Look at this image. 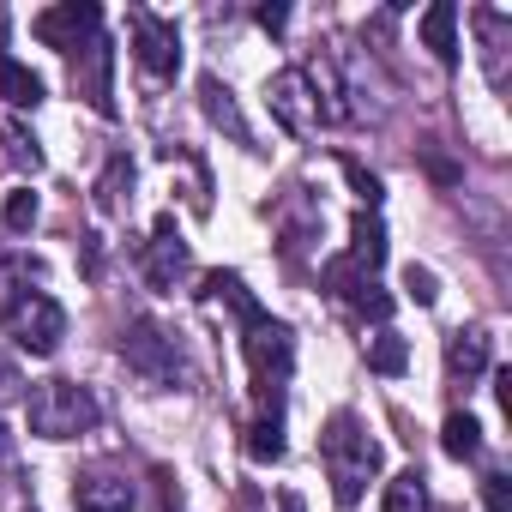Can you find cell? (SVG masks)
Wrapping results in <instances>:
<instances>
[{
	"mask_svg": "<svg viewBox=\"0 0 512 512\" xmlns=\"http://www.w3.org/2000/svg\"><path fill=\"white\" fill-rule=\"evenodd\" d=\"M320 458H326V476H332L338 506H356L362 488H368V476L380 470V446L368 440V428H362L350 410H338V416L326 422V434H320Z\"/></svg>",
	"mask_w": 512,
	"mask_h": 512,
	"instance_id": "obj_1",
	"label": "cell"
},
{
	"mask_svg": "<svg viewBox=\"0 0 512 512\" xmlns=\"http://www.w3.org/2000/svg\"><path fill=\"white\" fill-rule=\"evenodd\" d=\"M31 434L37 440H79V434H91L97 428V398L79 386V380H43V386H31Z\"/></svg>",
	"mask_w": 512,
	"mask_h": 512,
	"instance_id": "obj_2",
	"label": "cell"
},
{
	"mask_svg": "<svg viewBox=\"0 0 512 512\" xmlns=\"http://www.w3.org/2000/svg\"><path fill=\"white\" fill-rule=\"evenodd\" d=\"M7 332H13V344H19L25 356H55V350H61V338H67V308H61L55 296L31 290L25 302H13Z\"/></svg>",
	"mask_w": 512,
	"mask_h": 512,
	"instance_id": "obj_3",
	"label": "cell"
},
{
	"mask_svg": "<svg viewBox=\"0 0 512 512\" xmlns=\"http://www.w3.org/2000/svg\"><path fill=\"white\" fill-rule=\"evenodd\" d=\"M241 332H247V338H241V350H247L253 386H278V392H284L290 362H296V338H290V326H284V320H272V314H260L253 326H241Z\"/></svg>",
	"mask_w": 512,
	"mask_h": 512,
	"instance_id": "obj_4",
	"label": "cell"
},
{
	"mask_svg": "<svg viewBox=\"0 0 512 512\" xmlns=\"http://www.w3.org/2000/svg\"><path fill=\"white\" fill-rule=\"evenodd\" d=\"M121 356H127V368H133L145 386H175V380H181V350H175V338H169L163 326H151V320H133V326H127Z\"/></svg>",
	"mask_w": 512,
	"mask_h": 512,
	"instance_id": "obj_5",
	"label": "cell"
},
{
	"mask_svg": "<svg viewBox=\"0 0 512 512\" xmlns=\"http://www.w3.org/2000/svg\"><path fill=\"white\" fill-rule=\"evenodd\" d=\"M31 37L49 43V49H61V55H73V49H85L91 37H103V7H91V0H67V7H49V13L31 19Z\"/></svg>",
	"mask_w": 512,
	"mask_h": 512,
	"instance_id": "obj_6",
	"label": "cell"
},
{
	"mask_svg": "<svg viewBox=\"0 0 512 512\" xmlns=\"http://www.w3.org/2000/svg\"><path fill=\"white\" fill-rule=\"evenodd\" d=\"M127 31H133V61L151 79H175L181 73V37H175V25H163L157 13H133Z\"/></svg>",
	"mask_w": 512,
	"mask_h": 512,
	"instance_id": "obj_7",
	"label": "cell"
},
{
	"mask_svg": "<svg viewBox=\"0 0 512 512\" xmlns=\"http://www.w3.org/2000/svg\"><path fill=\"white\" fill-rule=\"evenodd\" d=\"M187 278V241L175 229V211H163L151 223V247H145V284L151 290H175Z\"/></svg>",
	"mask_w": 512,
	"mask_h": 512,
	"instance_id": "obj_8",
	"label": "cell"
},
{
	"mask_svg": "<svg viewBox=\"0 0 512 512\" xmlns=\"http://www.w3.org/2000/svg\"><path fill=\"white\" fill-rule=\"evenodd\" d=\"M109 67H115L109 37H91V43L79 49V61H73V91H79L103 121H115V85H109Z\"/></svg>",
	"mask_w": 512,
	"mask_h": 512,
	"instance_id": "obj_9",
	"label": "cell"
},
{
	"mask_svg": "<svg viewBox=\"0 0 512 512\" xmlns=\"http://www.w3.org/2000/svg\"><path fill=\"white\" fill-rule=\"evenodd\" d=\"M266 103H272V115H278L290 133H302V139L320 127V109H314V91H308L302 67H284V73H272V85H266Z\"/></svg>",
	"mask_w": 512,
	"mask_h": 512,
	"instance_id": "obj_10",
	"label": "cell"
},
{
	"mask_svg": "<svg viewBox=\"0 0 512 512\" xmlns=\"http://www.w3.org/2000/svg\"><path fill=\"white\" fill-rule=\"evenodd\" d=\"M320 278H326V290H332V296H344V302H350V308H362L368 320H386V314H392V296H380V284H374L362 266H350L344 253H338V260H326V272H320Z\"/></svg>",
	"mask_w": 512,
	"mask_h": 512,
	"instance_id": "obj_11",
	"label": "cell"
},
{
	"mask_svg": "<svg viewBox=\"0 0 512 512\" xmlns=\"http://www.w3.org/2000/svg\"><path fill=\"white\" fill-rule=\"evenodd\" d=\"M73 506L79 512H133L139 494H133L127 476H79L73 482Z\"/></svg>",
	"mask_w": 512,
	"mask_h": 512,
	"instance_id": "obj_12",
	"label": "cell"
},
{
	"mask_svg": "<svg viewBox=\"0 0 512 512\" xmlns=\"http://www.w3.org/2000/svg\"><path fill=\"white\" fill-rule=\"evenodd\" d=\"M350 266H362L368 278L386 266V223H380V211H356V223H350V253H344Z\"/></svg>",
	"mask_w": 512,
	"mask_h": 512,
	"instance_id": "obj_13",
	"label": "cell"
},
{
	"mask_svg": "<svg viewBox=\"0 0 512 512\" xmlns=\"http://www.w3.org/2000/svg\"><path fill=\"white\" fill-rule=\"evenodd\" d=\"M302 79H308L314 109H320V121H326V127H338V121H350V115H356V109L344 103V85H338V67H332V61H308V67H302Z\"/></svg>",
	"mask_w": 512,
	"mask_h": 512,
	"instance_id": "obj_14",
	"label": "cell"
},
{
	"mask_svg": "<svg viewBox=\"0 0 512 512\" xmlns=\"http://www.w3.org/2000/svg\"><path fill=\"white\" fill-rule=\"evenodd\" d=\"M199 103H205V115H211L235 145H253V133H247V121H241V109H235V91H229L217 73H205V79H199Z\"/></svg>",
	"mask_w": 512,
	"mask_h": 512,
	"instance_id": "obj_15",
	"label": "cell"
},
{
	"mask_svg": "<svg viewBox=\"0 0 512 512\" xmlns=\"http://www.w3.org/2000/svg\"><path fill=\"white\" fill-rule=\"evenodd\" d=\"M416 31H422V43L452 67L458 61V7H452V0H434V7L416 19Z\"/></svg>",
	"mask_w": 512,
	"mask_h": 512,
	"instance_id": "obj_16",
	"label": "cell"
},
{
	"mask_svg": "<svg viewBox=\"0 0 512 512\" xmlns=\"http://www.w3.org/2000/svg\"><path fill=\"white\" fill-rule=\"evenodd\" d=\"M0 97H7L13 109H37V103H43V79H37L25 61H13L7 49H0Z\"/></svg>",
	"mask_w": 512,
	"mask_h": 512,
	"instance_id": "obj_17",
	"label": "cell"
},
{
	"mask_svg": "<svg viewBox=\"0 0 512 512\" xmlns=\"http://www.w3.org/2000/svg\"><path fill=\"white\" fill-rule=\"evenodd\" d=\"M446 368H452L464 386H470L476 374H488V338H482V332H452V338H446Z\"/></svg>",
	"mask_w": 512,
	"mask_h": 512,
	"instance_id": "obj_18",
	"label": "cell"
},
{
	"mask_svg": "<svg viewBox=\"0 0 512 512\" xmlns=\"http://www.w3.org/2000/svg\"><path fill=\"white\" fill-rule=\"evenodd\" d=\"M205 296H211V302H229L241 326H253V320H260V314H266L260 302H253V296H247V284H241L235 272H211V278H205Z\"/></svg>",
	"mask_w": 512,
	"mask_h": 512,
	"instance_id": "obj_19",
	"label": "cell"
},
{
	"mask_svg": "<svg viewBox=\"0 0 512 512\" xmlns=\"http://www.w3.org/2000/svg\"><path fill=\"white\" fill-rule=\"evenodd\" d=\"M0 169H25V175H37V169H43V151H37V139H31L19 121L0 127Z\"/></svg>",
	"mask_w": 512,
	"mask_h": 512,
	"instance_id": "obj_20",
	"label": "cell"
},
{
	"mask_svg": "<svg viewBox=\"0 0 512 512\" xmlns=\"http://www.w3.org/2000/svg\"><path fill=\"white\" fill-rule=\"evenodd\" d=\"M386 512H434V506H428V476H422L416 464L386 482Z\"/></svg>",
	"mask_w": 512,
	"mask_h": 512,
	"instance_id": "obj_21",
	"label": "cell"
},
{
	"mask_svg": "<svg viewBox=\"0 0 512 512\" xmlns=\"http://www.w3.org/2000/svg\"><path fill=\"white\" fill-rule=\"evenodd\" d=\"M368 368H374V374H404V368H410V344H404L392 326H380V332L368 338Z\"/></svg>",
	"mask_w": 512,
	"mask_h": 512,
	"instance_id": "obj_22",
	"label": "cell"
},
{
	"mask_svg": "<svg viewBox=\"0 0 512 512\" xmlns=\"http://www.w3.org/2000/svg\"><path fill=\"white\" fill-rule=\"evenodd\" d=\"M440 446H446L452 458H476V452H482V422H476L470 410H452L446 428H440Z\"/></svg>",
	"mask_w": 512,
	"mask_h": 512,
	"instance_id": "obj_23",
	"label": "cell"
},
{
	"mask_svg": "<svg viewBox=\"0 0 512 512\" xmlns=\"http://www.w3.org/2000/svg\"><path fill=\"white\" fill-rule=\"evenodd\" d=\"M247 458L253 464H278L284 458V422L278 416H260V422L247 428Z\"/></svg>",
	"mask_w": 512,
	"mask_h": 512,
	"instance_id": "obj_24",
	"label": "cell"
},
{
	"mask_svg": "<svg viewBox=\"0 0 512 512\" xmlns=\"http://www.w3.org/2000/svg\"><path fill=\"white\" fill-rule=\"evenodd\" d=\"M127 193H133V163H127V157H109V169H103V181H97V205H103V211H121Z\"/></svg>",
	"mask_w": 512,
	"mask_h": 512,
	"instance_id": "obj_25",
	"label": "cell"
},
{
	"mask_svg": "<svg viewBox=\"0 0 512 512\" xmlns=\"http://www.w3.org/2000/svg\"><path fill=\"white\" fill-rule=\"evenodd\" d=\"M37 211H43V205H37V193H31V187H19V193H7V211H0V217H7V229H13V235H31Z\"/></svg>",
	"mask_w": 512,
	"mask_h": 512,
	"instance_id": "obj_26",
	"label": "cell"
},
{
	"mask_svg": "<svg viewBox=\"0 0 512 512\" xmlns=\"http://www.w3.org/2000/svg\"><path fill=\"white\" fill-rule=\"evenodd\" d=\"M344 181L356 187V199H362V211H374V205L386 199V187H380V175H374V169H362L356 157H344Z\"/></svg>",
	"mask_w": 512,
	"mask_h": 512,
	"instance_id": "obj_27",
	"label": "cell"
},
{
	"mask_svg": "<svg viewBox=\"0 0 512 512\" xmlns=\"http://www.w3.org/2000/svg\"><path fill=\"white\" fill-rule=\"evenodd\" d=\"M404 296H410L416 308H434V302H440V284H434V272H428V266H404Z\"/></svg>",
	"mask_w": 512,
	"mask_h": 512,
	"instance_id": "obj_28",
	"label": "cell"
},
{
	"mask_svg": "<svg viewBox=\"0 0 512 512\" xmlns=\"http://www.w3.org/2000/svg\"><path fill=\"white\" fill-rule=\"evenodd\" d=\"M482 500H488V512H512V482L494 470V476H482Z\"/></svg>",
	"mask_w": 512,
	"mask_h": 512,
	"instance_id": "obj_29",
	"label": "cell"
},
{
	"mask_svg": "<svg viewBox=\"0 0 512 512\" xmlns=\"http://www.w3.org/2000/svg\"><path fill=\"white\" fill-rule=\"evenodd\" d=\"M19 386H25V380H19V368H13V362H0V404H13V398H19Z\"/></svg>",
	"mask_w": 512,
	"mask_h": 512,
	"instance_id": "obj_30",
	"label": "cell"
},
{
	"mask_svg": "<svg viewBox=\"0 0 512 512\" xmlns=\"http://www.w3.org/2000/svg\"><path fill=\"white\" fill-rule=\"evenodd\" d=\"M284 25H290V7H260V31H272V37H278Z\"/></svg>",
	"mask_w": 512,
	"mask_h": 512,
	"instance_id": "obj_31",
	"label": "cell"
},
{
	"mask_svg": "<svg viewBox=\"0 0 512 512\" xmlns=\"http://www.w3.org/2000/svg\"><path fill=\"white\" fill-rule=\"evenodd\" d=\"M428 175H434V181H446V187H452V181H458V163H446V157H434V151H428Z\"/></svg>",
	"mask_w": 512,
	"mask_h": 512,
	"instance_id": "obj_32",
	"label": "cell"
},
{
	"mask_svg": "<svg viewBox=\"0 0 512 512\" xmlns=\"http://www.w3.org/2000/svg\"><path fill=\"white\" fill-rule=\"evenodd\" d=\"M7 452H13V434H7V428H0V458H7Z\"/></svg>",
	"mask_w": 512,
	"mask_h": 512,
	"instance_id": "obj_33",
	"label": "cell"
}]
</instances>
